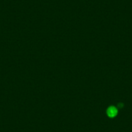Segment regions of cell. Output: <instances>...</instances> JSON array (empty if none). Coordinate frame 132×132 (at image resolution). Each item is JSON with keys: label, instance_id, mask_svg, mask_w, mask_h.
I'll use <instances>...</instances> for the list:
<instances>
[{"label": "cell", "instance_id": "6da1fadb", "mask_svg": "<svg viewBox=\"0 0 132 132\" xmlns=\"http://www.w3.org/2000/svg\"><path fill=\"white\" fill-rule=\"evenodd\" d=\"M117 110L115 107H111L108 110V115L110 117H113L117 115Z\"/></svg>", "mask_w": 132, "mask_h": 132}]
</instances>
